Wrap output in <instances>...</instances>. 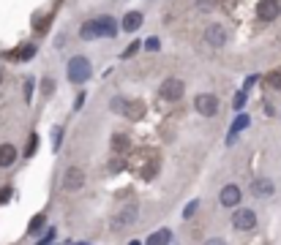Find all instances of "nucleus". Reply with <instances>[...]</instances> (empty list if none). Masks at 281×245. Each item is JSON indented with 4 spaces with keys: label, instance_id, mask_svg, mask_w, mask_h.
Listing matches in <instances>:
<instances>
[{
    "label": "nucleus",
    "instance_id": "a878e982",
    "mask_svg": "<svg viewBox=\"0 0 281 245\" xmlns=\"http://www.w3.org/2000/svg\"><path fill=\"white\" fill-rule=\"evenodd\" d=\"M36 142H38V136L33 134V136H30V147H28V155H33V153H36Z\"/></svg>",
    "mask_w": 281,
    "mask_h": 245
},
{
    "label": "nucleus",
    "instance_id": "6ab92c4d",
    "mask_svg": "<svg viewBox=\"0 0 281 245\" xmlns=\"http://www.w3.org/2000/svg\"><path fill=\"white\" fill-rule=\"evenodd\" d=\"M30 55H36V46H25V49H19V57H17V60H30Z\"/></svg>",
    "mask_w": 281,
    "mask_h": 245
},
{
    "label": "nucleus",
    "instance_id": "20e7f679",
    "mask_svg": "<svg viewBox=\"0 0 281 245\" xmlns=\"http://www.w3.org/2000/svg\"><path fill=\"white\" fill-rule=\"evenodd\" d=\"M183 90H186V85L180 82V79H175V76L164 79V82L158 85V96H161L164 101H180V96H183Z\"/></svg>",
    "mask_w": 281,
    "mask_h": 245
},
{
    "label": "nucleus",
    "instance_id": "9b49d317",
    "mask_svg": "<svg viewBox=\"0 0 281 245\" xmlns=\"http://www.w3.org/2000/svg\"><path fill=\"white\" fill-rule=\"evenodd\" d=\"M218 199H221L224 207H238V204H240V188H238V185H224V191H221Z\"/></svg>",
    "mask_w": 281,
    "mask_h": 245
},
{
    "label": "nucleus",
    "instance_id": "423d86ee",
    "mask_svg": "<svg viewBox=\"0 0 281 245\" xmlns=\"http://www.w3.org/2000/svg\"><path fill=\"white\" fill-rule=\"evenodd\" d=\"M85 185V172L79 169V167H69L66 169V175H63V188L66 191H79Z\"/></svg>",
    "mask_w": 281,
    "mask_h": 245
},
{
    "label": "nucleus",
    "instance_id": "bb28decb",
    "mask_svg": "<svg viewBox=\"0 0 281 245\" xmlns=\"http://www.w3.org/2000/svg\"><path fill=\"white\" fill-rule=\"evenodd\" d=\"M30 96H33V82L25 85V101H28V104H30Z\"/></svg>",
    "mask_w": 281,
    "mask_h": 245
},
{
    "label": "nucleus",
    "instance_id": "4be33fe9",
    "mask_svg": "<svg viewBox=\"0 0 281 245\" xmlns=\"http://www.w3.org/2000/svg\"><path fill=\"white\" fill-rule=\"evenodd\" d=\"M137 49H139V44L134 41V44H129L126 46V52H123V57H131V55H137Z\"/></svg>",
    "mask_w": 281,
    "mask_h": 245
},
{
    "label": "nucleus",
    "instance_id": "c85d7f7f",
    "mask_svg": "<svg viewBox=\"0 0 281 245\" xmlns=\"http://www.w3.org/2000/svg\"><path fill=\"white\" fill-rule=\"evenodd\" d=\"M145 46H148V49L153 52V49H158V41H156V38H150V41H148V44H145Z\"/></svg>",
    "mask_w": 281,
    "mask_h": 245
},
{
    "label": "nucleus",
    "instance_id": "aec40b11",
    "mask_svg": "<svg viewBox=\"0 0 281 245\" xmlns=\"http://www.w3.org/2000/svg\"><path fill=\"white\" fill-rule=\"evenodd\" d=\"M197 207H199V202H197V199H194V202H189V207L183 210V218H191L194 213H197Z\"/></svg>",
    "mask_w": 281,
    "mask_h": 245
},
{
    "label": "nucleus",
    "instance_id": "f3484780",
    "mask_svg": "<svg viewBox=\"0 0 281 245\" xmlns=\"http://www.w3.org/2000/svg\"><path fill=\"white\" fill-rule=\"evenodd\" d=\"M112 150H118V153H123V150H129V136H126V134H118V136H112Z\"/></svg>",
    "mask_w": 281,
    "mask_h": 245
},
{
    "label": "nucleus",
    "instance_id": "473e14b6",
    "mask_svg": "<svg viewBox=\"0 0 281 245\" xmlns=\"http://www.w3.org/2000/svg\"><path fill=\"white\" fill-rule=\"evenodd\" d=\"M129 245H142V242H139V240H131V242H129Z\"/></svg>",
    "mask_w": 281,
    "mask_h": 245
},
{
    "label": "nucleus",
    "instance_id": "412c9836",
    "mask_svg": "<svg viewBox=\"0 0 281 245\" xmlns=\"http://www.w3.org/2000/svg\"><path fill=\"white\" fill-rule=\"evenodd\" d=\"M9 196H11V185H3V188H0V204L9 202Z\"/></svg>",
    "mask_w": 281,
    "mask_h": 245
},
{
    "label": "nucleus",
    "instance_id": "7ed1b4c3",
    "mask_svg": "<svg viewBox=\"0 0 281 245\" xmlns=\"http://www.w3.org/2000/svg\"><path fill=\"white\" fill-rule=\"evenodd\" d=\"M112 112H120V115H126L129 120H139V117L145 115V104L142 101H129V98H115V101L109 104Z\"/></svg>",
    "mask_w": 281,
    "mask_h": 245
},
{
    "label": "nucleus",
    "instance_id": "ddd939ff",
    "mask_svg": "<svg viewBox=\"0 0 281 245\" xmlns=\"http://www.w3.org/2000/svg\"><path fill=\"white\" fill-rule=\"evenodd\" d=\"M17 161V150H14V144H9V142H6V144H0V167H11V164H14Z\"/></svg>",
    "mask_w": 281,
    "mask_h": 245
},
{
    "label": "nucleus",
    "instance_id": "c756f323",
    "mask_svg": "<svg viewBox=\"0 0 281 245\" xmlns=\"http://www.w3.org/2000/svg\"><path fill=\"white\" fill-rule=\"evenodd\" d=\"M109 169H112V172H120V169H123V161H112Z\"/></svg>",
    "mask_w": 281,
    "mask_h": 245
},
{
    "label": "nucleus",
    "instance_id": "9d476101",
    "mask_svg": "<svg viewBox=\"0 0 281 245\" xmlns=\"http://www.w3.org/2000/svg\"><path fill=\"white\" fill-rule=\"evenodd\" d=\"M205 41L210 44V46H224L227 41V30H224V25H207L205 28Z\"/></svg>",
    "mask_w": 281,
    "mask_h": 245
},
{
    "label": "nucleus",
    "instance_id": "cd10ccee",
    "mask_svg": "<svg viewBox=\"0 0 281 245\" xmlns=\"http://www.w3.org/2000/svg\"><path fill=\"white\" fill-rule=\"evenodd\" d=\"M41 90H44V93H52V90H55V85H52V79H46V82L41 85Z\"/></svg>",
    "mask_w": 281,
    "mask_h": 245
},
{
    "label": "nucleus",
    "instance_id": "f03ea898",
    "mask_svg": "<svg viewBox=\"0 0 281 245\" xmlns=\"http://www.w3.org/2000/svg\"><path fill=\"white\" fill-rule=\"evenodd\" d=\"M69 79L74 85H82V82H88L90 79V63H88V57H82V55H77V57H71L69 60Z\"/></svg>",
    "mask_w": 281,
    "mask_h": 245
},
{
    "label": "nucleus",
    "instance_id": "6e6552de",
    "mask_svg": "<svg viewBox=\"0 0 281 245\" xmlns=\"http://www.w3.org/2000/svg\"><path fill=\"white\" fill-rule=\"evenodd\" d=\"M134 221H137V207H126V210H120V213L112 218L109 226H112V231H120V229H129Z\"/></svg>",
    "mask_w": 281,
    "mask_h": 245
},
{
    "label": "nucleus",
    "instance_id": "b1692460",
    "mask_svg": "<svg viewBox=\"0 0 281 245\" xmlns=\"http://www.w3.org/2000/svg\"><path fill=\"white\" fill-rule=\"evenodd\" d=\"M52 240H55V229H49V231H46V237H44V240L38 242V245H52Z\"/></svg>",
    "mask_w": 281,
    "mask_h": 245
},
{
    "label": "nucleus",
    "instance_id": "dca6fc26",
    "mask_svg": "<svg viewBox=\"0 0 281 245\" xmlns=\"http://www.w3.org/2000/svg\"><path fill=\"white\" fill-rule=\"evenodd\" d=\"M170 240H172V231L170 229H158L156 234L148 237V245H166Z\"/></svg>",
    "mask_w": 281,
    "mask_h": 245
},
{
    "label": "nucleus",
    "instance_id": "393cba45",
    "mask_svg": "<svg viewBox=\"0 0 281 245\" xmlns=\"http://www.w3.org/2000/svg\"><path fill=\"white\" fill-rule=\"evenodd\" d=\"M270 85L276 90H281V74H270Z\"/></svg>",
    "mask_w": 281,
    "mask_h": 245
},
{
    "label": "nucleus",
    "instance_id": "a211bd4d",
    "mask_svg": "<svg viewBox=\"0 0 281 245\" xmlns=\"http://www.w3.org/2000/svg\"><path fill=\"white\" fill-rule=\"evenodd\" d=\"M44 223H46L44 213H41V215H36V218H33V221H30V226H28V234H38V231L44 229Z\"/></svg>",
    "mask_w": 281,
    "mask_h": 245
},
{
    "label": "nucleus",
    "instance_id": "7c9ffc66",
    "mask_svg": "<svg viewBox=\"0 0 281 245\" xmlns=\"http://www.w3.org/2000/svg\"><path fill=\"white\" fill-rule=\"evenodd\" d=\"M205 245H227V242H224V240H218V237H213V240H207Z\"/></svg>",
    "mask_w": 281,
    "mask_h": 245
},
{
    "label": "nucleus",
    "instance_id": "2eb2a0df",
    "mask_svg": "<svg viewBox=\"0 0 281 245\" xmlns=\"http://www.w3.org/2000/svg\"><path fill=\"white\" fill-rule=\"evenodd\" d=\"M139 25H142V14H139V11H129L126 19H123V30L126 33H137Z\"/></svg>",
    "mask_w": 281,
    "mask_h": 245
},
{
    "label": "nucleus",
    "instance_id": "1a4fd4ad",
    "mask_svg": "<svg viewBox=\"0 0 281 245\" xmlns=\"http://www.w3.org/2000/svg\"><path fill=\"white\" fill-rule=\"evenodd\" d=\"M257 14H259V19H265V22H273V19L281 14V3L278 0H259Z\"/></svg>",
    "mask_w": 281,
    "mask_h": 245
},
{
    "label": "nucleus",
    "instance_id": "72a5a7b5",
    "mask_svg": "<svg viewBox=\"0 0 281 245\" xmlns=\"http://www.w3.org/2000/svg\"><path fill=\"white\" fill-rule=\"evenodd\" d=\"M0 82H3V71H0Z\"/></svg>",
    "mask_w": 281,
    "mask_h": 245
},
{
    "label": "nucleus",
    "instance_id": "f8f14e48",
    "mask_svg": "<svg viewBox=\"0 0 281 245\" xmlns=\"http://www.w3.org/2000/svg\"><path fill=\"white\" fill-rule=\"evenodd\" d=\"M251 194L254 196H273V183L267 180V177H257V180L251 183Z\"/></svg>",
    "mask_w": 281,
    "mask_h": 245
},
{
    "label": "nucleus",
    "instance_id": "f257e3e1",
    "mask_svg": "<svg viewBox=\"0 0 281 245\" xmlns=\"http://www.w3.org/2000/svg\"><path fill=\"white\" fill-rule=\"evenodd\" d=\"M118 33V25L112 17H101V19H90V22H85L82 28H79V36L85 38V41H90V38H101V36H112L115 38Z\"/></svg>",
    "mask_w": 281,
    "mask_h": 245
},
{
    "label": "nucleus",
    "instance_id": "0eeeda50",
    "mask_svg": "<svg viewBox=\"0 0 281 245\" xmlns=\"http://www.w3.org/2000/svg\"><path fill=\"white\" fill-rule=\"evenodd\" d=\"M232 226L240 229V231H249L257 226V215H254V210H235V215H232Z\"/></svg>",
    "mask_w": 281,
    "mask_h": 245
},
{
    "label": "nucleus",
    "instance_id": "5701e85b",
    "mask_svg": "<svg viewBox=\"0 0 281 245\" xmlns=\"http://www.w3.org/2000/svg\"><path fill=\"white\" fill-rule=\"evenodd\" d=\"M243 104H246V90H240L238 96H235V109H240Z\"/></svg>",
    "mask_w": 281,
    "mask_h": 245
},
{
    "label": "nucleus",
    "instance_id": "39448f33",
    "mask_svg": "<svg viewBox=\"0 0 281 245\" xmlns=\"http://www.w3.org/2000/svg\"><path fill=\"white\" fill-rule=\"evenodd\" d=\"M194 107H197V112L202 117H213L218 112V98L210 96V93H199V96L194 98Z\"/></svg>",
    "mask_w": 281,
    "mask_h": 245
},
{
    "label": "nucleus",
    "instance_id": "2f4dec72",
    "mask_svg": "<svg viewBox=\"0 0 281 245\" xmlns=\"http://www.w3.org/2000/svg\"><path fill=\"white\" fill-rule=\"evenodd\" d=\"M66 245H88V242H66Z\"/></svg>",
    "mask_w": 281,
    "mask_h": 245
},
{
    "label": "nucleus",
    "instance_id": "4468645a",
    "mask_svg": "<svg viewBox=\"0 0 281 245\" xmlns=\"http://www.w3.org/2000/svg\"><path fill=\"white\" fill-rule=\"evenodd\" d=\"M249 123H251V120H249V115H238V117H235V123H232V128H230V136H227V144L235 142V136H238V134H240V131H243Z\"/></svg>",
    "mask_w": 281,
    "mask_h": 245
}]
</instances>
